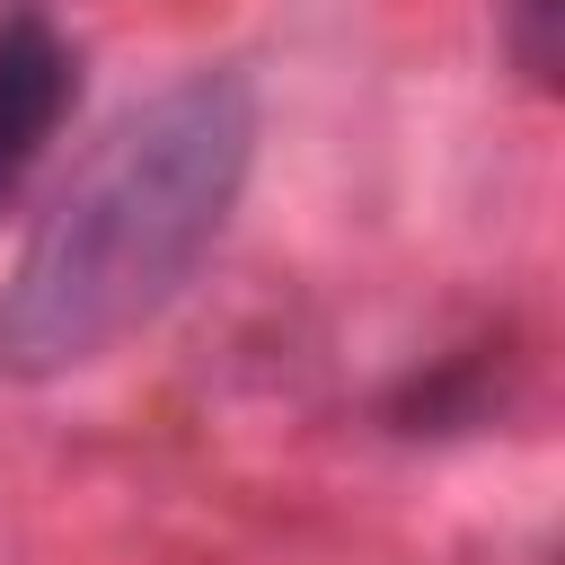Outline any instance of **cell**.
I'll use <instances>...</instances> for the list:
<instances>
[{
  "instance_id": "1",
  "label": "cell",
  "mask_w": 565,
  "mask_h": 565,
  "mask_svg": "<svg viewBox=\"0 0 565 565\" xmlns=\"http://www.w3.org/2000/svg\"><path fill=\"white\" fill-rule=\"evenodd\" d=\"M256 159V88L185 71L150 88L62 185L0 282V371L62 380L141 335L212 256Z\"/></svg>"
},
{
  "instance_id": "2",
  "label": "cell",
  "mask_w": 565,
  "mask_h": 565,
  "mask_svg": "<svg viewBox=\"0 0 565 565\" xmlns=\"http://www.w3.org/2000/svg\"><path fill=\"white\" fill-rule=\"evenodd\" d=\"M71 115V44L44 9H0V203L26 185L44 141Z\"/></svg>"
},
{
  "instance_id": "3",
  "label": "cell",
  "mask_w": 565,
  "mask_h": 565,
  "mask_svg": "<svg viewBox=\"0 0 565 565\" xmlns=\"http://www.w3.org/2000/svg\"><path fill=\"white\" fill-rule=\"evenodd\" d=\"M503 35H512V62L556 88V62H565V0H503Z\"/></svg>"
}]
</instances>
